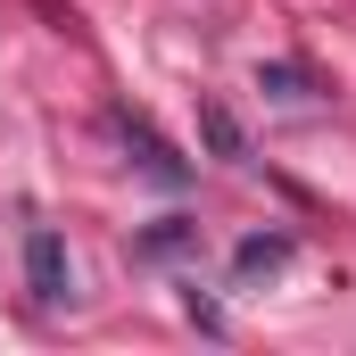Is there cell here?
<instances>
[{"label":"cell","instance_id":"cell-3","mask_svg":"<svg viewBox=\"0 0 356 356\" xmlns=\"http://www.w3.org/2000/svg\"><path fill=\"white\" fill-rule=\"evenodd\" d=\"M273 266H290V241H282V232H249V241L232 249V273H273Z\"/></svg>","mask_w":356,"mask_h":356},{"label":"cell","instance_id":"cell-2","mask_svg":"<svg viewBox=\"0 0 356 356\" xmlns=\"http://www.w3.org/2000/svg\"><path fill=\"white\" fill-rule=\"evenodd\" d=\"M124 141L141 149V166H149V175H158V182H182V175H191V166H182L175 149H166V141H158L149 124H133V116H124Z\"/></svg>","mask_w":356,"mask_h":356},{"label":"cell","instance_id":"cell-4","mask_svg":"<svg viewBox=\"0 0 356 356\" xmlns=\"http://www.w3.org/2000/svg\"><path fill=\"white\" fill-rule=\"evenodd\" d=\"M199 124H207V141H216V158H241V124H232L224 108H199Z\"/></svg>","mask_w":356,"mask_h":356},{"label":"cell","instance_id":"cell-5","mask_svg":"<svg viewBox=\"0 0 356 356\" xmlns=\"http://www.w3.org/2000/svg\"><path fill=\"white\" fill-rule=\"evenodd\" d=\"M257 83H266L273 99H307V75H298V67H266V75H257Z\"/></svg>","mask_w":356,"mask_h":356},{"label":"cell","instance_id":"cell-1","mask_svg":"<svg viewBox=\"0 0 356 356\" xmlns=\"http://www.w3.org/2000/svg\"><path fill=\"white\" fill-rule=\"evenodd\" d=\"M25 282H33L42 307L67 298V249H58V232H33V241H25Z\"/></svg>","mask_w":356,"mask_h":356}]
</instances>
